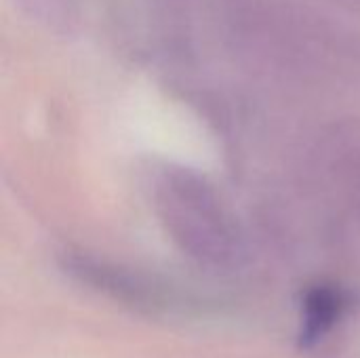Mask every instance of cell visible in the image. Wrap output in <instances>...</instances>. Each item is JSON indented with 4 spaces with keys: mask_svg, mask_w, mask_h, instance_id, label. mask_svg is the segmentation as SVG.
Segmentation results:
<instances>
[{
    "mask_svg": "<svg viewBox=\"0 0 360 358\" xmlns=\"http://www.w3.org/2000/svg\"><path fill=\"white\" fill-rule=\"evenodd\" d=\"M346 308V300L340 291L331 287H316L306 295L304 312H302V329H300V348L310 350L319 342H323L333 325L340 321Z\"/></svg>",
    "mask_w": 360,
    "mask_h": 358,
    "instance_id": "3957f363",
    "label": "cell"
},
{
    "mask_svg": "<svg viewBox=\"0 0 360 358\" xmlns=\"http://www.w3.org/2000/svg\"><path fill=\"white\" fill-rule=\"evenodd\" d=\"M63 264L80 283L127 304L133 310L150 312L154 317H190L205 312V304H198L194 298L103 262L89 260L84 255H70Z\"/></svg>",
    "mask_w": 360,
    "mask_h": 358,
    "instance_id": "7a4b0ae2",
    "label": "cell"
},
{
    "mask_svg": "<svg viewBox=\"0 0 360 358\" xmlns=\"http://www.w3.org/2000/svg\"><path fill=\"white\" fill-rule=\"evenodd\" d=\"M17 6L34 21L55 32H68L74 23V8L70 0H15Z\"/></svg>",
    "mask_w": 360,
    "mask_h": 358,
    "instance_id": "277c9868",
    "label": "cell"
},
{
    "mask_svg": "<svg viewBox=\"0 0 360 358\" xmlns=\"http://www.w3.org/2000/svg\"><path fill=\"white\" fill-rule=\"evenodd\" d=\"M154 209L184 253L200 266L228 270L243 257V241L217 192L194 171L162 167L152 177Z\"/></svg>",
    "mask_w": 360,
    "mask_h": 358,
    "instance_id": "6da1fadb",
    "label": "cell"
}]
</instances>
